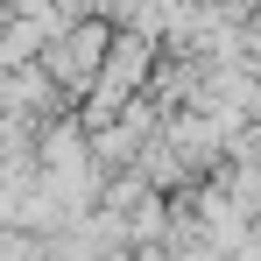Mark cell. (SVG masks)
I'll return each mask as SVG.
<instances>
[{
  "instance_id": "obj_1",
  "label": "cell",
  "mask_w": 261,
  "mask_h": 261,
  "mask_svg": "<svg viewBox=\"0 0 261 261\" xmlns=\"http://www.w3.org/2000/svg\"><path fill=\"white\" fill-rule=\"evenodd\" d=\"M0 141H7V127H0ZM0 155H7V148H0Z\"/></svg>"
}]
</instances>
